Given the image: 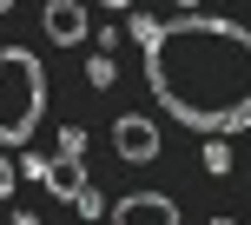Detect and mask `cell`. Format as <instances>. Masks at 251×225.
Returning a JSON list of instances; mask_svg holds the SVG:
<instances>
[{"instance_id":"cell-1","label":"cell","mask_w":251,"mask_h":225,"mask_svg":"<svg viewBox=\"0 0 251 225\" xmlns=\"http://www.w3.org/2000/svg\"><path fill=\"white\" fill-rule=\"evenodd\" d=\"M152 100L192 133H245L251 126V27L218 13H185L146 47Z\"/></svg>"},{"instance_id":"cell-2","label":"cell","mask_w":251,"mask_h":225,"mask_svg":"<svg viewBox=\"0 0 251 225\" xmlns=\"http://www.w3.org/2000/svg\"><path fill=\"white\" fill-rule=\"evenodd\" d=\"M47 119V66L26 47H0V146H26Z\"/></svg>"},{"instance_id":"cell-3","label":"cell","mask_w":251,"mask_h":225,"mask_svg":"<svg viewBox=\"0 0 251 225\" xmlns=\"http://www.w3.org/2000/svg\"><path fill=\"white\" fill-rule=\"evenodd\" d=\"M106 225H185L172 192H126L119 205H106Z\"/></svg>"},{"instance_id":"cell-4","label":"cell","mask_w":251,"mask_h":225,"mask_svg":"<svg viewBox=\"0 0 251 225\" xmlns=\"http://www.w3.org/2000/svg\"><path fill=\"white\" fill-rule=\"evenodd\" d=\"M113 146H119L126 166H152L159 159V126H152L146 112H119L113 119Z\"/></svg>"},{"instance_id":"cell-5","label":"cell","mask_w":251,"mask_h":225,"mask_svg":"<svg viewBox=\"0 0 251 225\" xmlns=\"http://www.w3.org/2000/svg\"><path fill=\"white\" fill-rule=\"evenodd\" d=\"M40 186H47L60 205H73L79 192L93 186V179H86V159H79V152H53V159H47V172H40Z\"/></svg>"},{"instance_id":"cell-6","label":"cell","mask_w":251,"mask_h":225,"mask_svg":"<svg viewBox=\"0 0 251 225\" xmlns=\"http://www.w3.org/2000/svg\"><path fill=\"white\" fill-rule=\"evenodd\" d=\"M40 27H47V40H53V47H79V40L93 33V27H86V7H79V0H47Z\"/></svg>"},{"instance_id":"cell-7","label":"cell","mask_w":251,"mask_h":225,"mask_svg":"<svg viewBox=\"0 0 251 225\" xmlns=\"http://www.w3.org/2000/svg\"><path fill=\"white\" fill-rule=\"evenodd\" d=\"M113 73H119V66H113V53H106V47H93V60H86V80H93V86H113Z\"/></svg>"},{"instance_id":"cell-8","label":"cell","mask_w":251,"mask_h":225,"mask_svg":"<svg viewBox=\"0 0 251 225\" xmlns=\"http://www.w3.org/2000/svg\"><path fill=\"white\" fill-rule=\"evenodd\" d=\"M205 172H231V146H225V133H212V146H205Z\"/></svg>"},{"instance_id":"cell-9","label":"cell","mask_w":251,"mask_h":225,"mask_svg":"<svg viewBox=\"0 0 251 225\" xmlns=\"http://www.w3.org/2000/svg\"><path fill=\"white\" fill-rule=\"evenodd\" d=\"M159 33H165V20H152V13H132V40H139V47H152Z\"/></svg>"},{"instance_id":"cell-10","label":"cell","mask_w":251,"mask_h":225,"mask_svg":"<svg viewBox=\"0 0 251 225\" xmlns=\"http://www.w3.org/2000/svg\"><path fill=\"white\" fill-rule=\"evenodd\" d=\"M73 212H79V219H106V199H100V186H86V192H79V199H73Z\"/></svg>"},{"instance_id":"cell-11","label":"cell","mask_w":251,"mask_h":225,"mask_svg":"<svg viewBox=\"0 0 251 225\" xmlns=\"http://www.w3.org/2000/svg\"><path fill=\"white\" fill-rule=\"evenodd\" d=\"M13 172H20V179H40V172H47V159H40V152H26V146H20V166H13Z\"/></svg>"},{"instance_id":"cell-12","label":"cell","mask_w":251,"mask_h":225,"mask_svg":"<svg viewBox=\"0 0 251 225\" xmlns=\"http://www.w3.org/2000/svg\"><path fill=\"white\" fill-rule=\"evenodd\" d=\"M60 152H86V133L79 126H60Z\"/></svg>"},{"instance_id":"cell-13","label":"cell","mask_w":251,"mask_h":225,"mask_svg":"<svg viewBox=\"0 0 251 225\" xmlns=\"http://www.w3.org/2000/svg\"><path fill=\"white\" fill-rule=\"evenodd\" d=\"M13 179H20V172H13V159H7V152H0V199H7V192H13Z\"/></svg>"},{"instance_id":"cell-14","label":"cell","mask_w":251,"mask_h":225,"mask_svg":"<svg viewBox=\"0 0 251 225\" xmlns=\"http://www.w3.org/2000/svg\"><path fill=\"white\" fill-rule=\"evenodd\" d=\"M100 7H119V13H126V7H132V0H100Z\"/></svg>"},{"instance_id":"cell-15","label":"cell","mask_w":251,"mask_h":225,"mask_svg":"<svg viewBox=\"0 0 251 225\" xmlns=\"http://www.w3.org/2000/svg\"><path fill=\"white\" fill-rule=\"evenodd\" d=\"M13 225H40V219H33V212H20V219H13Z\"/></svg>"},{"instance_id":"cell-16","label":"cell","mask_w":251,"mask_h":225,"mask_svg":"<svg viewBox=\"0 0 251 225\" xmlns=\"http://www.w3.org/2000/svg\"><path fill=\"white\" fill-rule=\"evenodd\" d=\"M178 7H185V13H192V7H199V0H178Z\"/></svg>"},{"instance_id":"cell-17","label":"cell","mask_w":251,"mask_h":225,"mask_svg":"<svg viewBox=\"0 0 251 225\" xmlns=\"http://www.w3.org/2000/svg\"><path fill=\"white\" fill-rule=\"evenodd\" d=\"M0 13H13V0H0Z\"/></svg>"},{"instance_id":"cell-18","label":"cell","mask_w":251,"mask_h":225,"mask_svg":"<svg viewBox=\"0 0 251 225\" xmlns=\"http://www.w3.org/2000/svg\"><path fill=\"white\" fill-rule=\"evenodd\" d=\"M212 225H231V219H212Z\"/></svg>"}]
</instances>
